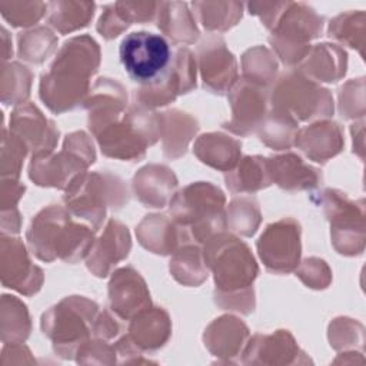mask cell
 Instances as JSON below:
<instances>
[{"label": "cell", "mask_w": 366, "mask_h": 366, "mask_svg": "<svg viewBox=\"0 0 366 366\" xmlns=\"http://www.w3.org/2000/svg\"><path fill=\"white\" fill-rule=\"evenodd\" d=\"M194 153L203 163L220 170H229L237 163L240 143L222 133H209L196 142Z\"/></svg>", "instance_id": "cell-14"}, {"label": "cell", "mask_w": 366, "mask_h": 366, "mask_svg": "<svg viewBox=\"0 0 366 366\" xmlns=\"http://www.w3.org/2000/svg\"><path fill=\"white\" fill-rule=\"evenodd\" d=\"M94 3L53 1L49 4V23L60 33L84 27L93 17Z\"/></svg>", "instance_id": "cell-16"}, {"label": "cell", "mask_w": 366, "mask_h": 366, "mask_svg": "<svg viewBox=\"0 0 366 366\" xmlns=\"http://www.w3.org/2000/svg\"><path fill=\"white\" fill-rule=\"evenodd\" d=\"M119 54L129 77L142 86L157 81L172 63L169 41L163 36L149 31L127 34L120 43Z\"/></svg>", "instance_id": "cell-5"}, {"label": "cell", "mask_w": 366, "mask_h": 366, "mask_svg": "<svg viewBox=\"0 0 366 366\" xmlns=\"http://www.w3.org/2000/svg\"><path fill=\"white\" fill-rule=\"evenodd\" d=\"M130 20L126 17V14L122 11L119 4L110 6L104 14H102L97 30L106 37V39H113L117 37L124 29L130 26Z\"/></svg>", "instance_id": "cell-25"}, {"label": "cell", "mask_w": 366, "mask_h": 366, "mask_svg": "<svg viewBox=\"0 0 366 366\" xmlns=\"http://www.w3.org/2000/svg\"><path fill=\"white\" fill-rule=\"evenodd\" d=\"M142 172L153 184L149 186V184L133 183L134 192L137 193L136 196H139V199L149 207H163L170 193H173V189L176 187V184L159 186L156 183L169 172V169L164 166H146L144 169H142Z\"/></svg>", "instance_id": "cell-21"}, {"label": "cell", "mask_w": 366, "mask_h": 366, "mask_svg": "<svg viewBox=\"0 0 366 366\" xmlns=\"http://www.w3.org/2000/svg\"><path fill=\"white\" fill-rule=\"evenodd\" d=\"M202 24L209 30H227L242 17V3H192Z\"/></svg>", "instance_id": "cell-20"}, {"label": "cell", "mask_w": 366, "mask_h": 366, "mask_svg": "<svg viewBox=\"0 0 366 366\" xmlns=\"http://www.w3.org/2000/svg\"><path fill=\"white\" fill-rule=\"evenodd\" d=\"M6 242L10 246V250H7V247L1 243V254L10 257L11 263L1 262L3 285L26 295L37 292L41 282V277L37 279V276L41 274V270L30 264L21 242L17 239H6Z\"/></svg>", "instance_id": "cell-10"}, {"label": "cell", "mask_w": 366, "mask_h": 366, "mask_svg": "<svg viewBox=\"0 0 366 366\" xmlns=\"http://www.w3.org/2000/svg\"><path fill=\"white\" fill-rule=\"evenodd\" d=\"M130 332L143 347H159L169 335V317L166 312L154 307V310L136 317Z\"/></svg>", "instance_id": "cell-18"}, {"label": "cell", "mask_w": 366, "mask_h": 366, "mask_svg": "<svg viewBox=\"0 0 366 366\" xmlns=\"http://www.w3.org/2000/svg\"><path fill=\"white\" fill-rule=\"evenodd\" d=\"M196 86V61L190 50L179 49L173 61V67L157 81L142 86L139 100L146 106H163L173 100L177 94L184 93Z\"/></svg>", "instance_id": "cell-8"}, {"label": "cell", "mask_w": 366, "mask_h": 366, "mask_svg": "<svg viewBox=\"0 0 366 366\" xmlns=\"http://www.w3.org/2000/svg\"><path fill=\"white\" fill-rule=\"evenodd\" d=\"M97 66V43L89 36L70 39L50 66V71L41 76V100L57 113L73 109L87 93L89 77Z\"/></svg>", "instance_id": "cell-1"}, {"label": "cell", "mask_w": 366, "mask_h": 366, "mask_svg": "<svg viewBox=\"0 0 366 366\" xmlns=\"http://www.w3.org/2000/svg\"><path fill=\"white\" fill-rule=\"evenodd\" d=\"M256 50H257V57H259V60H257V61L254 60V57H253V54H252V51H250V50L246 53L247 56H250V66L262 67V64H264V63H267V61H270V60H272V56H270V53H269L266 49L257 47ZM257 73H259V77H262V69H254V70H252L250 79H252V76H256ZM273 74H274V73H270V71H267V70H264V69H263V79H264V83H269V81H270V79L273 77Z\"/></svg>", "instance_id": "cell-26"}, {"label": "cell", "mask_w": 366, "mask_h": 366, "mask_svg": "<svg viewBox=\"0 0 366 366\" xmlns=\"http://www.w3.org/2000/svg\"><path fill=\"white\" fill-rule=\"evenodd\" d=\"M323 27V19L305 3H287L272 30L274 39H270L283 61L292 63V47H295L296 60L303 59L306 41L319 36Z\"/></svg>", "instance_id": "cell-6"}, {"label": "cell", "mask_w": 366, "mask_h": 366, "mask_svg": "<svg viewBox=\"0 0 366 366\" xmlns=\"http://www.w3.org/2000/svg\"><path fill=\"white\" fill-rule=\"evenodd\" d=\"M109 296L113 310H116L122 302L129 296L127 299V307H126V317L144 310L150 305L149 292L146 289V285L143 279L136 273L133 269H120L113 274V279L109 285Z\"/></svg>", "instance_id": "cell-12"}, {"label": "cell", "mask_w": 366, "mask_h": 366, "mask_svg": "<svg viewBox=\"0 0 366 366\" xmlns=\"http://www.w3.org/2000/svg\"><path fill=\"white\" fill-rule=\"evenodd\" d=\"M54 44L56 37L46 27H37L19 36L20 56L33 63H41L54 49Z\"/></svg>", "instance_id": "cell-22"}, {"label": "cell", "mask_w": 366, "mask_h": 366, "mask_svg": "<svg viewBox=\"0 0 366 366\" xmlns=\"http://www.w3.org/2000/svg\"><path fill=\"white\" fill-rule=\"evenodd\" d=\"M47 6L40 1L34 3H0L3 17L11 26H30L34 24L46 11Z\"/></svg>", "instance_id": "cell-24"}, {"label": "cell", "mask_w": 366, "mask_h": 366, "mask_svg": "<svg viewBox=\"0 0 366 366\" xmlns=\"http://www.w3.org/2000/svg\"><path fill=\"white\" fill-rule=\"evenodd\" d=\"M224 196L210 183H196L170 199V213L183 242H207L224 229Z\"/></svg>", "instance_id": "cell-3"}, {"label": "cell", "mask_w": 366, "mask_h": 366, "mask_svg": "<svg viewBox=\"0 0 366 366\" xmlns=\"http://www.w3.org/2000/svg\"><path fill=\"white\" fill-rule=\"evenodd\" d=\"M107 230L100 237V242L97 243L93 257L89 259L87 266L90 270H93L97 276L102 267L100 276H107V272L110 266L117 263L120 259L127 256V252L130 249V239L127 233V227L120 224L119 222L112 220Z\"/></svg>", "instance_id": "cell-13"}, {"label": "cell", "mask_w": 366, "mask_h": 366, "mask_svg": "<svg viewBox=\"0 0 366 366\" xmlns=\"http://www.w3.org/2000/svg\"><path fill=\"white\" fill-rule=\"evenodd\" d=\"M313 126H315V130H316V133L320 139H315L310 134H307L305 130H302L300 134L297 136L299 139L296 140V143L313 160L326 162V159H329L330 156H335L340 150V146H342L340 130L333 133L327 139H325L329 133H332L337 127V124L323 122V123H317V124H313Z\"/></svg>", "instance_id": "cell-17"}, {"label": "cell", "mask_w": 366, "mask_h": 366, "mask_svg": "<svg viewBox=\"0 0 366 366\" xmlns=\"http://www.w3.org/2000/svg\"><path fill=\"white\" fill-rule=\"evenodd\" d=\"M162 9L160 19L176 21L173 24H167L162 27V30L176 41L193 43L199 37V30L192 19L190 11L187 10V4L184 3H160Z\"/></svg>", "instance_id": "cell-19"}, {"label": "cell", "mask_w": 366, "mask_h": 366, "mask_svg": "<svg viewBox=\"0 0 366 366\" xmlns=\"http://www.w3.org/2000/svg\"><path fill=\"white\" fill-rule=\"evenodd\" d=\"M29 246L41 260L60 257L77 262L84 257L93 244V232L84 226L73 224L60 207L41 210L27 232Z\"/></svg>", "instance_id": "cell-2"}, {"label": "cell", "mask_w": 366, "mask_h": 366, "mask_svg": "<svg viewBox=\"0 0 366 366\" xmlns=\"http://www.w3.org/2000/svg\"><path fill=\"white\" fill-rule=\"evenodd\" d=\"M204 260L213 270L216 287L220 292L233 293L239 289H247L257 274V266L249 247L236 237L223 233L207 240Z\"/></svg>", "instance_id": "cell-4"}, {"label": "cell", "mask_w": 366, "mask_h": 366, "mask_svg": "<svg viewBox=\"0 0 366 366\" xmlns=\"http://www.w3.org/2000/svg\"><path fill=\"white\" fill-rule=\"evenodd\" d=\"M272 180L286 190L312 189L319 184L322 174L319 170L303 163L296 154H285L269 159Z\"/></svg>", "instance_id": "cell-11"}, {"label": "cell", "mask_w": 366, "mask_h": 366, "mask_svg": "<svg viewBox=\"0 0 366 366\" xmlns=\"http://www.w3.org/2000/svg\"><path fill=\"white\" fill-rule=\"evenodd\" d=\"M272 183L269 159L247 156L234 173L226 174V184L232 192H256Z\"/></svg>", "instance_id": "cell-15"}, {"label": "cell", "mask_w": 366, "mask_h": 366, "mask_svg": "<svg viewBox=\"0 0 366 366\" xmlns=\"http://www.w3.org/2000/svg\"><path fill=\"white\" fill-rule=\"evenodd\" d=\"M200 70L204 87L223 94L236 79V61L223 39L210 37L199 47Z\"/></svg>", "instance_id": "cell-9"}, {"label": "cell", "mask_w": 366, "mask_h": 366, "mask_svg": "<svg viewBox=\"0 0 366 366\" xmlns=\"http://www.w3.org/2000/svg\"><path fill=\"white\" fill-rule=\"evenodd\" d=\"M257 250L270 272H292L300 257L299 223L293 219H283L267 226L257 242Z\"/></svg>", "instance_id": "cell-7"}, {"label": "cell", "mask_w": 366, "mask_h": 366, "mask_svg": "<svg viewBox=\"0 0 366 366\" xmlns=\"http://www.w3.org/2000/svg\"><path fill=\"white\" fill-rule=\"evenodd\" d=\"M203 263H206V260L204 256L200 253L199 247L184 246V249H180L176 253L174 259L170 262V272L180 283L187 285L189 269H192L199 285L204 277H207V269Z\"/></svg>", "instance_id": "cell-23"}]
</instances>
